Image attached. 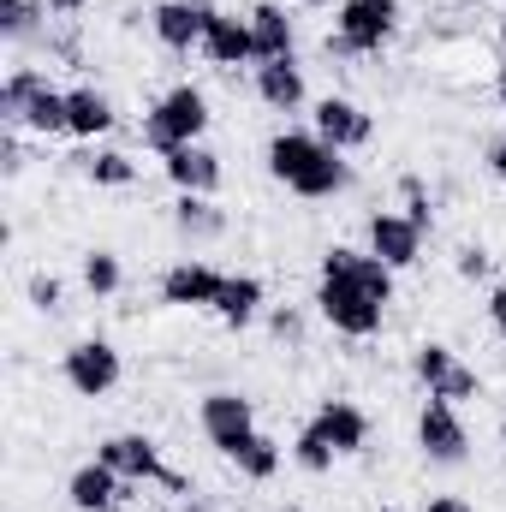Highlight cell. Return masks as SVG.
<instances>
[{
	"label": "cell",
	"instance_id": "8992f818",
	"mask_svg": "<svg viewBox=\"0 0 506 512\" xmlns=\"http://www.w3.org/2000/svg\"><path fill=\"white\" fill-rule=\"evenodd\" d=\"M96 459L108 465V471H120L126 483H161V489H173V495H191V483L179 477V471H167V459H161V447H155V435H108L102 447H96Z\"/></svg>",
	"mask_w": 506,
	"mask_h": 512
},
{
	"label": "cell",
	"instance_id": "ffe728a7",
	"mask_svg": "<svg viewBox=\"0 0 506 512\" xmlns=\"http://www.w3.org/2000/svg\"><path fill=\"white\" fill-rule=\"evenodd\" d=\"M114 102L96 90V84H78V90H66V137H78V143H96L102 131H114Z\"/></svg>",
	"mask_w": 506,
	"mask_h": 512
},
{
	"label": "cell",
	"instance_id": "30bf717a",
	"mask_svg": "<svg viewBox=\"0 0 506 512\" xmlns=\"http://www.w3.org/2000/svg\"><path fill=\"white\" fill-rule=\"evenodd\" d=\"M411 376L429 387V399H477L483 382H477V370H465L459 358H453V346H441V340H423L417 352H411Z\"/></svg>",
	"mask_w": 506,
	"mask_h": 512
},
{
	"label": "cell",
	"instance_id": "d4e9b609",
	"mask_svg": "<svg viewBox=\"0 0 506 512\" xmlns=\"http://www.w3.org/2000/svg\"><path fill=\"white\" fill-rule=\"evenodd\" d=\"M72 161H78L84 179L102 185V191H126V185H137V161H131L126 149H90V155H72Z\"/></svg>",
	"mask_w": 506,
	"mask_h": 512
},
{
	"label": "cell",
	"instance_id": "e0dca14e",
	"mask_svg": "<svg viewBox=\"0 0 506 512\" xmlns=\"http://www.w3.org/2000/svg\"><path fill=\"white\" fill-rule=\"evenodd\" d=\"M203 54H209L221 72H233V66H256L251 18H239V12H221V6H215V18H209V30H203Z\"/></svg>",
	"mask_w": 506,
	"mask_h": 512
},
{
	"label": "cell",
	"instance_id": "3957f363",
	"mask_svg": "<svg viewBox=\"0 0 506 512\" xmlns=\"http://www.w3.org/2000/svg\"><path fill=\"white\" fill-rule=\"evenodd\" d=\"M0 120L12 131L54 137V131H66V90H54L42 66H12L0 84Z\"/></svg>",
	"mask_w": 506,
	"mask_h": 512
},
{
	"label": "cell",
	"instance_id": "ac0fdd59",
	"mask_svg": "<svg viewBox=\"0 0 506 512\" xmlns=\"http://www.w3.org/2000/svg\"><path fill=\"white\" fill-rule=\"evenodd\" d=\"M316 429H322V441L346 459V453H364L370 447V411L364 405H352V399H322L316 405V417H310Z\"/></svg>",
	"mask_w": 506,
	"mask_h": 512
},
{
	"label": "cell",
	"instance_id": "7a4b0ae2",
	"mask_svg": "<svg viewBox=\"0 0 506 512\" xmlns=\"http://www.w3.org/2000/svg\"><path fill=\"white\" fill-rule=\"evenodd\" d=\"M268 173L304 203H328L352 185V161L334 143H322L316 131H274L268 137Z\"/></svg>",
	"mask_w": 506,
	"mask_h": 512
},
{
	"label": "cell",
	"instance_id": "2e32d148",
	"mask_svg": "<svg viewBox=\"0 0 506 512\" xmlns=\"http://www.w3.org/2000/svg\"><path fill=\"white\" fill-rule=\"evenodd\" d=\"M161 167H167V179H173L179 197H215L221 179H227V167H221V155L209 143H185V149L161 155Z\"/></svg>",
	"mask_w": 506,
	"mask_h": 512
},
{
	"label": "cell",
	"instance_id": "74e56055",
	"mask_svg": "<svg viewBox=\"0 0 506 512\" xmlns=\"http://www.w3.org/2000/svg\"><path fill=\"white\" fill-rule=\"evenodd\" d=\"M495 96H501V108H506V66L495 72Z\"/></svg>",
	"mask_w": 506,
	"mask_h": 512
},
{
	"label": "cell",
	"instance_id": "836d02e7",
	"mask_svg": "<svg viewBox=\"0 0 506 512\" xmlns=\"http://www.w3.org/2000/svg\"><path fill=\"white\" fill-rule=\"evenodd\" d=\"M489 328L506 340V286H495V292H489Z\"/></svg>",
	"mask_w": 506,
	"mask_h": 512
},
{
	"label": "cell",
	"instance_id": "cb8c5ba5",
	"mask_svg": "<svg viewBox=\"0 0 506 512\" xmlns=\"http://www.w3.org/2000/svg\"><path fill=\"white\" fill-rule=\"evenodd\" d=\"M36 36H48V0H0V42L24 48Z\"/></svg>",
	"mask_w": 506,
	"mask_h": 512
},
{
	"label": "cell",
	"instance_id": "83f0119b",
	"mask_svg": "<svg viewBox=\"0 0 506 512\" xmlns=\"http://www.w3.org/2000/svg\"><path fill=\"white\" fill-rule=\"evenodd\" d=\"M334 459H340V453L322 441V429H316V423H304V429H298V441H292V465H298L304 477H328V471H334Z\"/></svg>",
	"mask_w": 506,
	"mask_h": 512
},
{
	"label": "cell",
	"instance_id": "60d3db41",
	"mask_svg": "<svg viewBox=\"0 0 506 512\" xmlns=\"http://www.w3.org/2000/svg\"><path fill=\"white\" fill-rule=\"evenodd\" d=\"M501 54H506V18H501Z\"/></svg>",
	"mask_w": 506,
	"mask_h": 512
},
{
	"label": "cell",
	"instance_id": "7bdbcfd3",
	"mask_svg": "<svg viewBox=\"0 0 506 512\" xmlns=\"http://www.w3.org/2000/svg\"><path fill=\"white\" fill-rule=\"evenodd\" d=\"M459 6H477V0H459Z\"/></svg>",
	"mask_w": 506,
	"mask_h": 512
},
{
	"label": "cell",
	"instance_id": "d6986e66",
	"mask_svg": "<svg viewBox=\"0 0 506 512\" xmlns=\"http://www.w3.org/2000/svg\"><path fill=\"white\" fill-rule=\"evenodd\" d=\"M304 66L298 60H256V102L274 114H298L304 108Z\"/></svg>",
	"mask_w": 506,
	"mask_h": 512
},
{
	"label": "cell",
	"instance_id": "7402d4cb",
	"mask_svg": "<svg viewBox=\"0 0 506 512\" xmlns=\"http://www.w3.org/2000/svg\"><path fill=\"white\" fill-rule=\"evenodd\" d=\"M173 233H179L185 245H215V239L227 233V209H221L215 197H179V203H173Z\"/></svg>",
	"mask_w": 506,
	"mask_h": 512
},
{
	"label": "cell",
	"instance_id": "f35d334b",
	"mask_svg": "<svg viewBox=\"0 0 506 512\" xmlns=\"http://www.w3.org/2000/svg\"><path fill=\"white\" fill-rule=\"evenodd\" d=\"M167 512H209V507H197V501H185V507H167Z\"/></svg>",
	"mask_w": 506,
	"mask_h": 512
},
{
	"label": "cell",
	"instance_id": "5b68a950",
	"mask_svg": "<svg viewBox=\"0 0 506 512\" xmlns=\"http://www.w3.org/2000/svg\"><path fill=\"white\" fill-rule=\"evenodd\" d=\"M399 36V0H340L334 6V36L328 54L340 60H370Z\"/></svg>",
	"mask_w": 506,
	"mask_h": 512
},
{
	"label": "cell",
	"instance_id": "9c48e42d",
	"mask_svg": "<svg viewBox=\"0 0 506 512\" xmlns=\"http://www.w3.org/2000/svg\"><path fill=\"white\" fill-rule=\"evenodd\" d=\"M417 447L429 465H465L471 459V429L453 399H423L417 411Z\"/></svg>",
	"mask_w": 506,
	"mask_h": 512
},
{
	"label": "cell",
	"instance_id": "603a6c76",
	"mask_svg": "<svg viewBox=\"0 0 506 512\" xmlns=\"http://www.w3.org/2000/svg\"><path fill=\"white\" fill-rule=\"evenodd\" d=\"M262 280L256 274H227V286H221V298H215V316L233 328V334H245L256 316H262Z\"/></svg>",
	"mask_w": 506,
	"mask_h": 512
},
{
	"label": "cell",
	"instance_id": "277c9868",
	"mask_svg": "<svg viewBox=\"0 0 506 512\" xmlns=\"http://www.w3.org/2000/svg\"><path fill=\"white\" fill-rule=\"evenodd\" d=\"M203 131H209V96H203L197 84L161 90L155 108L143 114V143H149L155 155H173V149H185V143H203Z\"/></svg>",
	"mask_w": 506,
	"mask_h": 512
},
{
	"label": "cell",
	"instance_id": "ab89813d",
	"mask_svg": "<svg viewBox=\"0 0 506 512\" xmlns=\"http://www.w3.org/2000/svg\"><path fill=\"white\" fill-rule=\"evenodd\" d=\"M501 459H506V417H501Z\"/></svg>",
	"mask_w": 506,
	"mask_h": 512
},
{
	"label": "cell",
	"instance_id": "1f68e13d",
	"mask_svg": "<svg viewBox=\"0 0 506 512\" xmlns=\"http://www.w3.org/2000/svg\"><path fill=\"white\" fill-rule=\"evenodd\" d=\"M453 268H459V280H489L495 274V256H489V245H459Z\"/></svg>",
	"mask_w": 506,
	"mask_h": 512
},
{
	"label": "cell",
	"instance_id": "52a82bcc",
	"mask_svg": "<svg viewBox=\"0 0 506 512\" xmlns=\"http://www.w3.org/2000/svg\"><path fill=\"white\" fill-rule=\"evenodd\" d=\"M60 376L66 387L78 393V399H108L120 376H126V364H120V346L114 340H78V346H66V358H60Z\"/></svg>",
	"mask_w": 506,
	"mask_h": 512
},
{
	"label": "cell",
	"instance_id": "d6a6232c",
	"mask_svg": "<svg viewBox=\"0 0 506 512\" xmlns=\"http://www.w3.org/2000/svg\"><path fill=\"white\" fill-rule=\"evenodd\" d=\"M0 173H6V179H18V173H24V149H18L12 126H6V137H0Z\"/></svg>",
	"mask_w": 506,
	"mask_h": 512
},
{
	"label": "cell",
	"instance_id": "ba28073f",
	"mask_svg": "<svg viewBox=\"0 0 506 512\" xmlns=\"http://www.w3.org/2000/svg\"><path fill=\"white\" fill-rule=\"evenodd\" d=\"M197 429H203V441H209L215 453L233 459V453L256 435V405L245 393H233V387H215V393H203V405H197Z\"/></svg>",
	"mask_w": 506,
	"mask_h": 512
},
{
	"label": "cell",
	"instance_id": "b9f144b4",
	"mask_svg": "<svg viewBox=\"0 0 506 512\" xmlns=\"http://www.w3.org/2000/svg\"><path fill=\"white\" fill-rule=\"evenodd\" d=\"M298 6H328V0H298Z\"/></svg>",
	"mask_w": 506,
	"mask_h": 512
},
{
	"label": "cell",
	"instance_id": "7c38bea8",
	"mask_svg": "<svg viewBox=\"0 0 506 512\" xmlns=\"http://www.w3.org/2000/svg\"><path fill=\"white\" fill-rule=\"evenodd\" d=\"M364 239H370L364 251H376L381 262L399 274V268H411V262L423 256V239H429V233H423L411 215H399V209H376V215H370V227H364Z\"/></svg>",
	"mask_w": 506,
	"mask_h": 512
},
{
	"label": "cell",
	"instance_id": "f1b7e54d",
	"mask_svg": "<svg viewBox=\"0 0 506 512\" xmlns=\"http://www.w3.org/2000/svg\"><path fill=\"white\" fill-rule=\"evenodd\" d=\"M24 298H30V310L54 316V310L66 304V280H60V274H48V268H36V274L24 280Z\"/></svg>",
	"mask_w": 506,
	"mask_h": 512
},
{
	"label": "cell",
	"instance_id": "d590c367",
	"mask_svg": "<svg viewBox=\"0 0 506 512\" xmlns=\"http://www.w3.org/2000/svg\"><path fill=\"white\" fill-rule=\"evenodd\" d=\"M48 12H60V18H78V12H90V0H48Z\"/></svg>",
	"mask_w": 506,
	"mask_h": 512
},
{
	"label": "cell",
	"instance_id": "f546056e",
	"mask_svg": "<svg viewBox=\"0 0 506 512\" xmlns=\"http://www.w3.org/2000/svg\"><path fill=\"white\" fill-rule=\"evenodd\" d=\"M399 197H405V209H399V215H411V221L429 233V227H435V203H429V191H423V179H417V173H405V179H399Z\"/></svg>",
	"mask_w": 506,
	"mask_h": 512
},
{
	"label": "cell",
	"instance_id": "9a60e30c",
	"mask_svg": "<svg viewBox=\"0 0 506 512\" xmlns=\"http://www.w3.org/2000/svg\"><path fill=\"white\" fill-rule=\"evenodd\" d=\"M316 137L334 143L340 155H352V149H370L376 120H370L352 96H322V102H316Z\"/></svg>",
	"mask_w": 506,
	"mask_h": 512
},
{
	"label": "cell",
	"instance_id": "8fae6325",
	"mask_svg": "<svg viewBox=\"0 0 506 512\" xmlns=\"http://www.w3.org/2000/svg\"><path fill=\"white\" fill-rule=\"evenodd\" d=\"M209 18H215V0H155L149 30L167 54H191V48H203Z\"/></svg>",
	"mask_w": 506,
	"mask_h": 512
},
{
	"label": "cell",
	"instance_id": "5bb4252c",
	"mask_svg": "<svg viewBox=\"0 0 506 512\" xmlns=\"http://www.w3.org/2000/svg\"><path fill=\"white\" fill-rule=\"evenodd\" d=\"M221 286H227V274L221 268H209V262H173L167 274H161V304H173V310H215V298H221Z\"/></svg>",
	"mask_w": 506,
	"mask_h": 512
},
{
	"label": "cell",
	"instance_id": "e575fe53",
	"mask_svg": "<svg viewBox=\"0 0 506 512\" xmlns=\"http://www.w3.org/2000/svg\"><path fill=\"white\" fill-rule=\"evenodd\" d=\"M423 512H477V507H471L465 495H429V501H423Z\"/></svg>",
	"mask_w": 506,
	"mask_h": 512
},
{
	"label": "cell",
	"instance_id": "4316f807",
	"mask_svg": "<svg viewBox=\"0 0 506 512\" xmlns=\"http://www.w3.org/2000/svg\"><path fill=\"white\" fill-rule=\"evenodd\" d=\"M280 459H286V453H280V441H274V435H262V429H256L239 453H233V465H239V477H245V483H274V477H280Z\"/></svg>",
	"mask_w": 506,
	"mask_h": 512
},
{
	"label": "cell",
	"instance_id": "6da1fadb",
	"mask_svg": "<svg viewBox=\"0 0 506 512\" xmlns=\"http://www.w3.org/2000/svg\"><path fill=\"white\" fill-rule=\"evenodd\" d=\"M393 304V268L376 251L358 245H328L316 268V310L334 334L346 340H376Z\"/></svg>",
	"mask_w": 506,
	"mask_h": 512
},
{
	"label": "cell",
	"instance_id": "8d00e7d4",
	"mask_svg": "<svg viewBox=\"0 0 506 512\" xmlns=\"http://www.w3.org/2000/svg\"><path fill=\"white\" fill-rule=\"evenodd\" d=\"M489 167H495V179H501V185H506V137H501V143H495V149H489Z\"/></svg>",
	"mask_w": 506,
	"mask_h": 512
},
{
	"label": "cell",
	"instance_id": "484cf974",
	"mask_svg": "<svg viewBox=\"0 0 506 512\" xmlns=\"http://www.w3.org/2000/svg\"><path fill=\"white\" fill-rule=\"evenodd\" d=\"M78 280H84V292L90 298H114L120 286H126V268H120V251H84L78 256Z\"/></svg>",
	"mask_w": 506,
	"mask_h": 512
},
{
	"label": "cell",
	"instance_id": "44dd1931",
	"mask_svg": "<svg viewBox=\"0 0 506 512\" xmlns=\"http://www.w3.org/2000/svg\"><path fill=\"white\" fill-rule=\"evenodd\" d=\"M245 18H251V36H256V60H292L298 30H292V18H286L280 0H256Z\"/></svg>",
	"mask_w": 506,
	"mask_h": 512
},
{
	"label": "cell",
	"instance_id": "4dcf8cb0",
	"mask_svg": "<svg viewBox=\"0 0 506 512\" xmlns=\"http://www.w3.org/2000/svg\"><path fill=\"white\" fill-rule=\"evenodd\" d=\"M268 334H274L280 346H304V310H298V304H274V310H268Z\"/></svg>",
	"mask_w": 506,
	"mask_h": 512
},
{
	"label": "cell",
	"instance_id": "4fadbf2b",
	"mask_svg": "<svg viewBox=\"0 0 506 512\" xmlns=\"http://www.w3.org/2000/svg\"><path fill=\"white\" fill-rule=\"evenodd\" d=\"M131 489H137V483H126L120 471H108L102 459H90V465H78V471L66 477L72 512H120L131 501Z\"/></svg>",
	"mask_w": 506,
	"mask_h": 512
}]
</instances>
